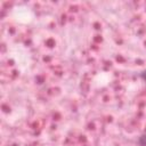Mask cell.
<instances>
[{
  "mask_svg": "<svg viewBox=\"0 0 146 146\" xmlns=\"http://www.w3.org/2000/svg\"><path fill=\"white\" fill-rule=\"evenodd\" d=\"M140 76H141V79H143L144 81H146V70H144V71L140 73Z\"/></svg>",
  "mask_w": 146,
  "mask_h": 146,
  "instance_id": "cell-2",
  "label": "cell"
},
{
  "mask_svg": "<svg viewBox=\"0 0 146 146\" xmlns=\"http://www.w3.org/2000/svg\"><path fill=\"white\" fill-rule=\"evenodd\" d=\"M139 144H140V146H146V133H144L139 137Z\"/></svg>",
  "mask_w": 146,
  "mask_h": 146,
  "instance_id": "cell-1",
  "label": "cell"
}]
</instances>
